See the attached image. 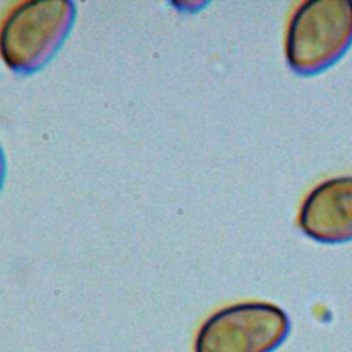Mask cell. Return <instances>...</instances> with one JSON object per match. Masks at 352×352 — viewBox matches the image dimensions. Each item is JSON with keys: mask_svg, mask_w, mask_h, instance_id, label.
Listing matches in <instances>:
<instances>
[{"mask_svg": "<svg viewBox=\"0 0 352 352\" xmlns=\"http://www.w3.org/2000/svg\"><path fill=\"white\" fill-rule=\"evenodd\" d=\"M76 6L69 0H22L0 19V58L18 74L44 67L67 38Z\"/></svg>", "mask_w": 352, "mask_h": 352, "instance_id": "1", "label": "cell"}, {"mask_svg": "<svg viewBox=\"0 0 352 352\" xmlns=\"http://www.w3.org/2000/svg\"><path fill=\"white\" fill-rule=\"evenodd\" d=\"M352 44V0H307L292 11L285 32V58L298 74L331 66Z\"/></svg>", "mask_w": 352, "mask_h": 352, "instance_id": "2", "label": "cell"}, {"mask_svg": "<svg viewBox=\"0 0 352 352\" xmlns=\"http://www.w3.org/2000/svg\"><path fill=\"white\" fill-rule=\"evenodd\" d=\"M289 318L275 304L243 301L223 307L199 326L194 352H271L286 338Z\"/></svg>", "mask_w": 352, "mask_h": 352, "instance_id": "3", "label": "cell"}, {"mask_svg": "<svg viewBox=\"0 0 352 352\" xmlns=\"http://www.w3.org/2000/svg\"><path fill=\"white\" fill-rule=\"evenodd\" d=\"M297 224L318 242L352 241V175L333 176L315 184L300 204Z\"/></svg>", "mask_w": 352, "mask_h": 352, "instance_id": "4", "label": "cell"}, {"mask_svg": "<svg viewBox=\"0 0 352 352\" xmlns=\"http://www.w3.org/2000/svg\"><path fill=\"white\" fill-rule=\"evenodd\" d=\"M4 177H6V157H4V151L0 146V191L3 188Z\"/></svg>", "mask_w": 352, "mask_h": 352, "instance_id": "5", "label": "cell"}]
</instances>
